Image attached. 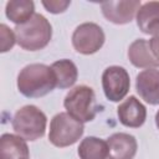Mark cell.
I'll use <instances>...</instances> for the list:
<instances>
[{"label":"cell","mask_w":159,"mask_h":159,"mask_svg":"<svg viewBox=\"0 0 159 159\" xmlns=\"http://www.w3.org/2000/svg\"><path fill=\"white\" fill-rule=\"evenodd\" d=\"M56 87V78L51 67L43 63L25 66L17 76V89L29 98H39Z\"/></svg>","instance_id":"cell-1"},{"label":"cell","mask_w":159,"mask_h":159,"mask_svg":"<svg viewBox=\"0 0 159 159\" xmlns=\"http://www.w3.org/2000/svg\"><path fill=\"white\" fill-rule=\"evenodd\" d=\"M15 35L20 47L26 51H39L48 45L52 37V26L43 15L35 14L27 22L16 25Z\"/></svg>","instance_id":"cell-2"},{"label":"cell","mask_w":159,"mask_h":159,"mask_svg":"<svg viewBox=\"0 0 159 159\" xmlns=\"http://www.w3.org/2000/svg\"><path fill=\"white\" fill-rule=\"evenodd\" d=\"M12 129L25 140H37L43 137L47 124L45 113L36 106L27 104L20 108L12 118Z\"/></svg>","instance_id":"cell-3"},{"label":"cell","mask_w":159,"mask_h":159,"mask_svg":"<svg viewBox=\"0 0 159 159\" xmlns=\"http://www.w3.org/2000/svg\"><path fill=\"white\" fill-rule=\"evenodd\" d=\"M63 106L68 114L82 123L93 120L98 109L94 91L84 84L70 89L65 97Z\"/></svg>","instance_id":"cell-4"},{"label":"cell","mask_w":159,"mask_h":159,"mask_svg":"<svg viewBox=\"0 0 159 159\" xmlns=\"http://www.w3.org/2000/svg\"><path fill=\"white\" fill-rule=\"evenodd\" d=\"M83 123L73 118L67 112L57 113L50 123L48 140L58 148L75 144L83 134Z\"/></svg>","instance_id":"cell-5"},{"label":"cell","mask_w":159,"mask_h":159,"mask_svg":"<svg viewBox=\"0 0 159 159\" xmlns=\"http://www.w3.org/2000/svg\"><path fill=\"white\" fill-rule=\"evenodd\" d=\"M106 36L102 27L94 22H83L72 34L73 48L82 55L97 52L104 43Z\"/></svg>","instance_id":"cell-6"},{"label":"cell","mask_w":159,"mask_h":159,"mask_svg":"<svg viewBox=\"0 0 159 159\" xmlns=\"http://www.w3.org/2000/svg\"><path fill=\"white\" fill-rule=\"evenodd\" d=\"M102 87L107 99L111 102L122 101L130 87V80L127 70L120 66L107 67L102 75Z\"/></svg>","instance_id":"cell-7"},{"label":"cell","mask_w":159,"mask_h":159,"mask_svg":"<svg viewBox=\"0 0 159 159\" xmlns=\"http://www.w3.org/2000/svg\"><path fill=\"white\" fill-rule=\"evenodd\" d=\"M140 6L142 4L138 0H129V1L109 0V1H103L101 4L103 16L108 21L116 25H124L130 22Z\"/></svg>","instance_id":"cell-8"},{"label":"cell","mask_w":159,"mask_h":159,"mask_svg":"<svg viewBox=\"0 0 159 159\" xmlns=\"http://www.w3.org/2000/svg\"><path fill=\"white\" fill-rule=\"evenodd\" d=\"M135 89L147 103L159 104V70L148 68L139 72L135 78Z\"/></svg>","instance_id":"cell-9"},{"label":"cell","mask_w":159,"mask_h":159,"mask_svg":"<svg viewBox=\"0 0 159 159\" xmlns=\"http://www.w3.org/2000/svg\"><path fill=\"white\" fill-rule=\"evenodd\" d=\"M119 122L129 128H139L147 119V109L134 96L128 97L117 108Z\"/></svg>","instance_id":"cell-10"},{"label":"cell","mask_w":159,"mask_h":159,"mask_svg":"<svg viewBox=\"0 0 159 159\" xmlns=\"http://www.w3.org/2000/svg\"><path fill=\"white\" fill-rule=\"evenodd\" d=\"M107 159H133L137 153V140L128 133H114L107 139Z\"/></svg>","instance_id":"cell-11"},{"label":"cell","mask_w":159,"mask_h":159,"mask_svg":"<svg viewBox=\"0 0 159 159\" xmlns=\"http://www.w3.org/2000/svg\"><path fill=\"white\" fill-rule=\"evenodd\" d=\"M137 25L145 35L159 34V1L144 2L137 12Z\"/></svg>","instance_id":"cell-12"},{"label":"cell","mask_w":159,"mask_h":159,"mask_svg":"<svg viewBox=\"0 0 159 159\" xmlns=\"http://www.w3.org/2000/svg\"><path fill=\"white\" fill-rule=\"evenodd\" d=\"M128 57L133 66L138 68H157L159 66V62L154 58L150 47L149 41L144 39H138L133 41L128 48Z\"/></svg>","instance_id":"cell-13"},{"label":"cell","mask_w":159,"mask_h":159,"mask_svg":"<svg viewBox=\"0 0 159 159\" xmlns=\"http://www.w3.org/2000/svg\"><path fill=\"white\" fill-rule=\"evenodd\" d=\"M0 159H29V147L19 135L5 133L0 138Z\"/></svg>","instance_id":"cell-14"},{"label":"cell","mask_w":159,"mask_h":159,"mask_svg":"<svg viewBox=\"0 0 159 159\" xmlns=\"http://www.w3.org/2000/svg\"><path fill=\"white\" fill-rule=\"evenodd\" d=\"M51 68L56 78L57 88L60 89L70 88L76 83L78 77V70H77V66L71 60H67V58L58 60L51 65Z\"/></svg>","instance_id":"cell-15"},{"label":"cell","mask_w":159,"mask_h":159,"mask_svg":"<svg viewBox=\"0 0 159 159\" xmlns=\"http://www.w3.org/2000/svg\"><path fill=\"white\" fill-rule=\"evenodd\" d=\"M5 14L16 25L27 22L35 15V5L31 0H11L6 2Z\"/></svg>","instance_id":"cell-16"},{"label":"cell","mask_w":159,"mask_h":159,"mask_svg":"<svg viewBox=\"0 0 159 159\" xmlns=\"http://www.w3.org/2000/svg\"><path fill=\"white\" fill-rule=\"evenodd\" d=\"M108 144L106 140L97 137L84 138L78 147L80 159H107Z\"/></svg>","instance_id":"cell-17"},{"label":"cell","mask_w":159,"mask_h":159,"mask_svg":"<svg viewBox=\"0 0 159 159\" xmlns=\"http://www.w3.org/2000/svg\"><path fill=\"white\" fill-rule=\"evenodd\" d=\"M0 46H1V52H6L12 48V46L15 45L16 42V35L15 32L7 27L5 24H1L0 25Z\"/></svg>","instance_id":"cell-18"},{"label":"cell","mask_w":159,"mask_h":159,"mask_svg":"<svg viewBox=\"0 0 159 159\" xmlns=\"http://www.w3.org/2000/svg\"><path fill=\"white\" fill-rule=\"evenodd\" d=\"M71 1L66 0V1H62V0H55V1H42V5L45 6V9L51 12V14H60V12H63L68 6H70Z\"/></svg>","instance_id":"cell-19"},{"label":"cell","mask_w":159,"mask_h":159,"mask_svg":"<svg viewBox=\"0 0 159 159\" xmlns=\"http://www.w3.org/2000/svg\"><path fill=\"white\" fill-rule=\"evenodd\" d=\"M149 47H150V51H152L154 58L159 62V34L153 36L149 40Z\"/></svg>","instance_id":"cell-20"},{"label":"cell","mask_w":159,"mask_h":159,"mask_svg":"<svg viewBox=\"0 0 159 159\" xmlns=\"http://www.w3.org/2000/svg\"><path fill=\"white\" fill-rule=\"evenodd\" d=\"M155 124H157V127H158V129H159V111H158L157 114H155Z\"/></svg>","instance_id":"cell-21"}]
</instances>
